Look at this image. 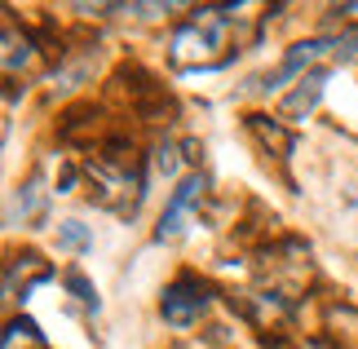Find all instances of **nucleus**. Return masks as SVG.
Here are the masks:
<instances>
[{
    "instance_id": "nucleus-12",
    "label": "nucleus",
    "mask_w": 358,
    "mask_h": 349,
    "mask_svg": "<svg viewBox=\"0 0 358 349\" xmlns=\"http://www.w3.org/2000/svg\"><path fill=\"white\" fill-rule=\"evenodd\" d=\"M62 283H66V292H71V297H76L80 305H85L89 314H98V310H102V301H98V287H93V283H89V278L80 274V270H71V274L62 278Z\"/></svg>"
},
{
    "instance_id": "nucleus-13",
    "label": "nucleus",
    "mask_w": 358,
    "mask_h": 349,
    "mask_svg": "<svg viewBox=\"0 0 358 349\" xmlns=\"http://www.w3.org/2000/svg\"><path fill=\"white\" fill-rule=\"evenodd\" d=\"M155 173H164V177H173V173H177V146H173V142L155 146Z\"/></svg>"
},
{
    "instance_id": "nucleus-6",
    "label": "nucleus",
    "mask_w": 358,
    "mask_h": 349,
    "mask_svg": "<svg viewBox=\"0 0 358 349\" xmlns=\"http://www.w3.org/2000/svg\"><path fill=\"white\" fill-rule=\"evenodd\" d=\"M49 278H53V265L49 261H40L36 252H18V257L9 261V270H5V297L18 301V292L27 297L36 283H49Z\"/></svg>"
},
{
    "instance_id": "nucleus-8",
    "label": "nucleus",
    "mask_w": 358,
    "mask_h": 349,
    "mask_svg": "<svg viewBox=\"0 0 358 349\" xmlns=\"http://www.w3.org/2000/svg\"><path fill=\"white\" fill-rule=\"evenodd\" d=\"M323 85H327V71H323V66H319V71H310L306 80H296V89L279 102V115H283V120H306L310 111L319 106Z\"/></svg>"
},
{
    "instance_id": "nucleus-11",
    "label": "nucleus",
    "mask_w": 358,
    "mask_h": 349,
    "mask_svg": "<svg viewBox=\"0 0 358 349\" xmlns=\"http://www.w3.org/2000/svg\"><path fill=\"white\" fill-rule=\"evenodd\" d=\"M58 248L62 252H76V257H85L93 252V230L85 226V221H58Z\"/></svg>"
},
{
    "instance_id": "nucleus-10",
    "label": "nucleus",
    "mask_w": 358,
    "mask_h": 349,
    "mask_svg": "<svg viewBox=\"0 0 358 349\" xmlns=\"http://www.w3.org/2000/svg\"><path fill=\"white\" fill-rule=\"evenodd\" d=\"M36 62V45L27 36H18V27L5 22V76H18Z\"/></svg>"
},
{
    "instance_id": "nucleus-4",
    "label": "nucleus",
    "mask_w": 358,
    "mask_h": 349,
    "mask_svg": "<svg viewBox=\"0 0 358 349\" xmlns=\"http://www.w3.org/2000/svg\"><path fill=\"white\" fill-rule=\"evenodd\" d=\"M208 199V173H186L182 181H177V190L169 194V204H164L159 213V226H155V243H173L177 234L186 230L190 213Z\"/></svg>"
},
{
    "instance_id": "nucleus-2",
    "label": "nucleus",
    "mask_w": 358,
    "mask_h": 349,
    "mask_svg": "<svg viewBox=\"0 0 358 349\" xmlns=\"http://www.w3.org/2000/svg\"><path fill=\"white\" fill-rule=\"evenodd\" d=\"M89 186H93V199H98L102 208H111V213L120 217H133L137 213V204H142V194H146V177L142 169L129 159H120V155H102V159H89Z\"/></svg>"
},
{
    "instance_id": "nucleus-14",
    "label": "nucleus",
    "mask_w": 358,
    "mask_h": 349,
    "mask_svg": "<svg viewBox=\"0 0 358 349\" xmlns=\"http://www.w3.org/2000/svg\"><path fill=\"white\" fill-rule=\"evenodd\" d=\"M336 62H358V31L336 36Z\"/></svg>"
},
{
    "instance_id": "nucleus-3",
    "label": "nucleus",
    "mask_w": 358,
    "mask_h": 349,
    "mask_svg": "<svg viewBox=\"0 0 358 349\" xmlns=\"http://www.w3.org/2000/svg\"><path fill=\"white\" fill-rule=\"evenodd\" d=\"M327 53H336V36H332V40H327V36L296 40V45L283 53V62L274 66V71H266V76L257 80V89H261V93H274V89L296 85V80H306L310 71H319V62L327 58Z\"/></svg>"
},
{
    "instance_id": "nucleus-1",
    "label": "nucleus",
    "mask_w": 358,
    "mask_h": 349,
    "mask_svg": "<svg viewBox=\"0 0 358 349\" xmlns=\"http://www.w3.org/2000/svg\"><path fill=\"white\" fill-rule=\"evenodd\" d=\"M235 22H239V5L195 9V18L173 31L169 62L177 66V71H213V66H226L239 53Z\"/></svg>"
},
{
    "instance_id": "nucleus-9",
    "label": "nucleus",
    "mask_w": 358,
    "mask_h": 349,
    "mask_svg": "<svg viewBox=\"0 0 358 349\" xmlns=\"http://www.w3.org/2000/svg\"><path fill=\"white\" fill-rule=\"evenodd\" d=\"M248 129H252L261 142H266V150H274L279 159H287V155L296 150V137L287 133V129H279V124H274L270 115H252V120H248Z\"/></svg>"
},
{
    "instance_id": "nucleus-7",
    "label": "nucleus",
    "mask_w": 358,
    "mask_h": 349,
    "mask_svg": "<svg viewBox=\"0 0 358 349\" xmlns=\"http://www.w3.org/2000/svg\"><path fill=\"white\" fill-rule=\"evenodd\" d=\"M45 199H49V190H45V177H27L18 190H13V199H9V226H27V221H45Z\"/></svg>"
},
{
    "instance_id": "nucleus-5",
    "label": "nucleus",
    "mask_w": 358,
    "mask_h": 349,
    "mask_svg": "<svg viewBox=\"0 0 358 349\" xmlns=\"http://www.w3.org/2000/svg\"><path fill=\"white\" fill-rule=\"evenodd\" d=\"M208 287L199 283V278H177V283L164 287V297H159V314H164V323L177 327V332H190L203 318V310H208Z\"/></svg>"
}]
</instances>
